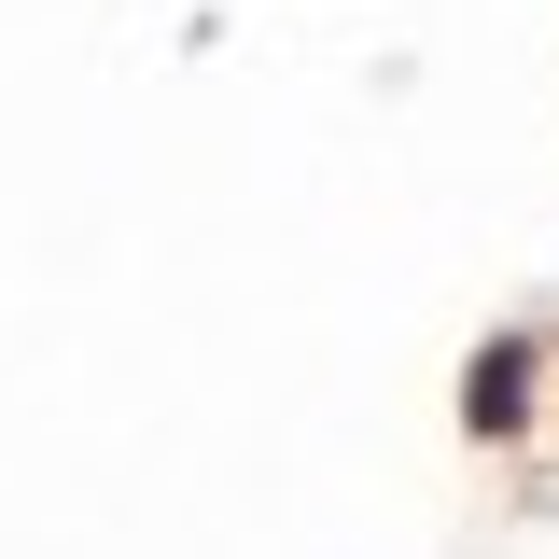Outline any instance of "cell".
I'll use <instances>...</instances> for the list:
<instances>
[{"instance_id": "cell-1", "label": "cell", "mask_w": 559, "mask_h": 559, "mask_svg": "<svg viewBox=\"0 0 559 559\" xmlns=\"http://www.w3.org/2000/svg\"><path fill=\"white\" fill-rule=\"evenodd\" d=\"M462 406H476V433H518V406H532V378H518V349H489L476 378H462Z\"/></svg>"}]
</instances>
